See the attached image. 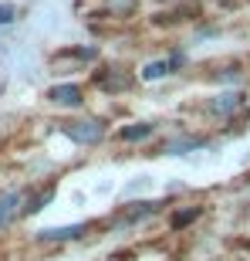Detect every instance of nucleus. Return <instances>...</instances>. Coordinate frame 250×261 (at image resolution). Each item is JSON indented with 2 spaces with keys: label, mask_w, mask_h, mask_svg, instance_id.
Returning <instances> with one entry per match:
<instances>
[{
  "label": "nucleus",
  "mask_w": 250,
  "mask_h": 261,
  "mask_svg": "<svg viewBox=\"0 0 250 261\" xmlns=\"http://www.w3.org/2000/svg\"><path fill=\"white\" fill-rule=\"evenodd\" d=\"M250 95L247 92H240V88H227V92H216V95L206 98V116L213 119V122H230V119H237L247 109Z\"/></svg>",
  "instance_id": "obj_1"
},
{
  "label": "nucleus",
  "mask_w": 250,
  "mask_h": 261,
  "mask_svg": "<svg viewBox=\"0 0 250 261\" xmlns=\"http://www.w3.org/2000/svg\"><path fill=\"white\" fill-rule=\"evenodd\" d=\"M61 133L75 146H98L105 139L108 126L102 119H68V122H61Z\"/></svg>",
  "instance_id": "obj_2"
},
{
  "label": "nucleus",
  "mask_w": 250,
  "mask_h": 261,
  "mask_svg": "<svg viewBox=\"0 0 250 261\" xmlns=\"http://www.w3.org/2000/svg\"><path fill=\"white\" fill-rule=\"evenodd\" d=\"M206 146H210L206 136L186 129V133H176L169 139H163L159 149H155V156H186V153H196V149H206Z\"/></svg>",
  "instance_id": "obj_3"
},
{
  "label": "nucleus",
  "mask_w": 250,
  "mask_h": 261,
  "mask_svg": "<svg viewBox=\"0 0 250 261\" xmlns=\"http://www.w3.org/2000/svg\"><path fill=\"white\" fill-rule=\"evenodd\" d=\"M95 58H98V48H65L51 58V68H54V75H68V71H81Z\"/></svg>",
  "instance_id": "obj_4"
},
{
  "label": "nucleus",
  "mask_w": 250,
  "mask_h": 261,
  "mask_svg": "<svg viewBox=\"0 0 250 261\" xmlns=\"http://www.w3.org/2000/svg\"><path fill=\"white\" fill-rule=\"evenodd\" d=\"M95 85L102 88L105 95H125V92L135 85V75L132 71H122V68H98Z\"/></svg>",
  "instance_id": "obj_5"
},
{
  "label": "nucleus",
  "mask_w": 250,
  "mask_h": 261,
  "mask_svg": "<svg viewBox=\"0 0 250 261\" xmlns=\"http://www.w3.org/2000/svg\"><path fill=\"white\" fill-rule=\"evenodd\" d=\"M48 102L58 109H81L85 106V88L78 82H61V85L48 88Z\"/></svg>",
  "instance_id": "obj_6"
},
{
  "label": "nucleus",
  "mask_w": 250,
  "mask_h": 261,
  "mask_svg": "<svg viewBox=\"0 0 250 261\" xmlns=\"http://www.w3.org/2000/svg\"><path fill=\"white\" fill-rule=\"evenodd\" d=\"M95 224L91 221H81V224H68V227H48V231H41L38 238L41 241H78V238H85L88 231H91Z\"/></svg>",
  "instance_id": "obj_7"
},
{
  "label": "nucleus",
  "mask_w": 250,
  "mask_h": 261,
  "mask_svg": "<svg viewBox=\"0 0 250 261\" xmlns=\"http://www.w3.org/2000/svg\"><path fill=\"white\" fill-rule=\"evenodd\" d=\"M24 200H27L24 190H4L0 194V227H7L17 214H24Z\"/></svg>",
  "instance_id": "obj_8"
},
{
  "label": "nucleus",
  "mask_w": 250,
  "mask_h": 261,
  "mask_svg": "<svg viewBox=\"0 0 250 261\" xmlns=\"http://www.w3.org/2000/svg\"><path fill=\"white\" fill-rule=\"evenodd\" d=\"M203 211H206L203 203H186V207H176V211L169 214V231H173V234L186 231L193 221H200V217H203Z\"/></svg>",
  "instance_id": "obj_9"
},
{
  "label": "nucleus",
  "mask_w": 250,
  "mask_h": 261,
  "mask_svg": "<svg viewBox=\"0 0 250 261\" xmlns=\"http://www.w3.org/2000/svg\"><path fill=\"white\" fill-rule=\"evenodd\" d=\"M149 136H155V122H132V126L118 129V139L122 143H145Z\"/></svg>",
  "instance_id": "obj_10"
},
{
  "label": "nucleus",
  "mask_w": 250,
  "mask_h": 261,
  "mask_svg": "<svg viewBox=\"0 0 250 261\" xmlns=\"http://www.w3.org/2000/svg\"><path fill=\"white\" fill-rule=\"evenodd\" d=\"M54 190H58V187L48 184V187H41V190H38L34 197L27 194V200H24V214H38V211H44V203H48L51 197H54Z\"/></svg>",
  "instance_id": "obj_11"
},
{
  "label": "nucleus",
  "mask_w": 250,
  "mask_h": 261,
  "mask_svg": "<svg viewBox=\"0 0 250 261\" xmlns=\"http://www.w3.org/2000/svg\"><path fill=\"white\" fill-rule=\"evenodd\" d=\"M14 14H17V10L10 7V4H0V24H10V20H14Z\"/></svg>",
  "instance_id": "obj_12"
},
{
  "label": "nucleus",
  "mask_w": 250,
  "mask_h": 261,
  "mask_svg": "<svg viewBox=\"0 0 250 261\" xmlns=\"http://www.w3.org/2000/svg\"><path fill=\"white\" fill-rule=\"evenodd\" d=\"M155 4H179V0H155Z\"/></svg>",
  "instance_id": "obj_13"
},
{
  "label": "nucleus",
  "mask_w": 250,
  "mask_h": 261,
  "mask_svg": "<svg viewBox=\"0 0 250 261\" xmlns=\"http://www.w3.org/2000/svg\"><path fill=\"white\" fill-rule=\"evenodd\" d=\"M237 261H247V258H237Z\"/></svg>",
  "instance_id": "obj_14"
}]
</instances>
